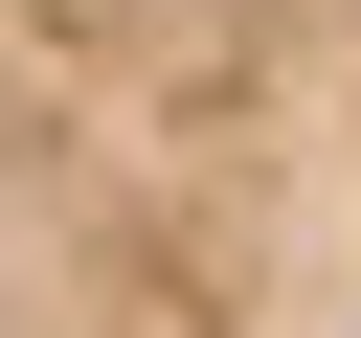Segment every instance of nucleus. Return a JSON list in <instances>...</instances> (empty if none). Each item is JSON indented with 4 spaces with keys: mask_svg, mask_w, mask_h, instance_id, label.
Instances as JSON below:
<instances>
[{
    "mask_svg": "<svg viewBox=\"0 0 361 338\" xmlns=\"http://www.w3.org/2000/svg\"><path fill=\"white\" fill-rule=\"evenodd\" d=\"M0 338H271L180 158L135 135L90 0H0Z\"/></svg>",
    "mask_w": 361,
    "mask_h": 338,
    "instance_id": "1",
    "label": "nucleus"
}]
</instances>
